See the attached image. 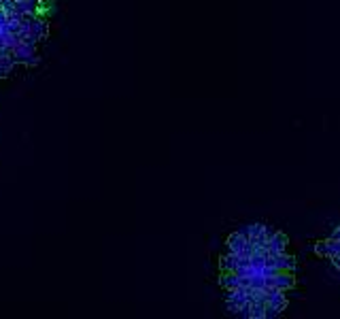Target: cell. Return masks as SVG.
Listing matches in <instances>:
<instances>
[{
  "label": "cell",
  "instance_id": "6da1fadb",
  "mask_svg": "<svg viewBox=\"0 0 340 319\" xmlns=\"http://www.w3.org/2000/svg\"><path fill=\"white\" fill-rule=\"evenodd\" d=\"M266 264H268V266H274L276 270H289V272H294L298 262H296L294 255H287V253L283 251V253L268 255V258H266Z\"/></svg>",
  "mask_w": 340,
  "mask_h": 319
},
{
  "label": "cell",
  "instance_id": "7a4b0ae2",
  "mask_svg": "<svg viewBox=\"0 0 340 319\" xmlns=\"http://www.w3.org/2000/svg\"><path fill=\"white\" fill-rule=\"evenodd\" d=\"M315 253L319 255V258H334V255L340 253V241L332 239V236H329L327 241H317L315 243Z\"/></svg>",
  "mask_w": 340,
  "mask_h": 319
},
{
  "label": "cell",
  "instance_id": "3957f363",
  "mask_svg": "<svg viewBox=\"0 0 340 319\" xmlns=\"http://www.w3.org/2000/svg\"><path fill=\"white\" fill-rule=\"evenodd\" d=\"M287 245H289V236L285 232H274L272 239L268 241L266 249H268V255H274V253H283L287 249Z\"/></svg>",
  "mask_w": 340,
  "mask_h": 319
},
{
  "label": "cell",
  "instance_id": "277c9868",
  "mask_svg": "<svg viewBox=\"0 0 340 319\" xmlns=\"http://www.w3.org/2000/svg\"><path fill=\"white\" fill-rule=\"evenodd\" d=\"M272 285L279 287L281 292H289V290H294V287H296V277L289 270H279L272 277Z\"/></svg>",
  "mask_w": 340,
  "mask_h": 319
},
{
  "label": "cell",
  "instance_id": "5b68a950",
  "mask_svg": "<svg viewBox=\"0 0 340 319\" xmlns=\"http://www.w3.org/2000/svg\"><path fill=\"white\" fill-rule=\"evenodd\" d=\"M47 32H49V26H47V19H43V17H36L34 22H32V26L28 28V34L32 36L34 40L45 38V36H47Z\"/></svg>",
  "mask_w": 340,
  "mask_h": 319
},
{
  "label": "cell",
  "instance_id": "8992f818",
  "mask_svg": "<svg viewBox=\"0 0 340 319\" xmlns=\"http://www.w3.org/2000/svg\"><path fill=\"white\" fill-rule=\"evenodd\" d=\"M249 243L247 241V236L242 234V232H234V234H230L228 236V241H225V245H228V251L230 253H240L242 249H245V245Z\"/></svg>",
  "mask_w": 340,
  "mask_h": 319
},
{
  "label": "cell",
  "instance_id": "52a82bcc",
  "mask_svg": "<svg viewBox=\"0 0 340 319\" xmlns=\"http://www.w3.org/2000/svg\"><path fill=\"white\" fill-rule=\"evenodd\" d=\"M219 285L223 290H234V287L242 285V277H238L232 270H221V277H219Z\"/></svg>",
  "mask_w": 340,
  "mask_h": 319
},
{
  "label": "cell",
  "instance_id": "ba28073f",
  "mask_svg": "<svg viewBox=\"0 0 340 319\" xmlns=\"http://www.w3.org/2000/svg\"><path fill=\"white\" fill-rule=\"evenodd\" d=\"M264 308H266V300H262V298H253L249 319H264Z\"/></svg>",
  "mask_w": 340,
  "mask_h": 319
},
{
  "label": "cell",
  "instance_id": "9c48e42d",
  "mask_svg": "<svg viewBox=\"0 0 340 319\" xmlns=\"http://www.w3.org/2000/svg\"><path fill=\"white\" fill-rule=\"evenodd\" d=\"M262 230H264V223H251L247 230H242V234L247 236V241H253L255 236H260Z\"/></svg>",
  "mask_w": 340,
  "mask_h": 319
},
{
  "label": "cell",
  "instance_id": "30bf717a",
  "mask_svg": "<svg viewBox=\"0 0 340 319\" xmlns=\"http://www.w3.org/2000/svg\"><path fill=\"white\" fill-rule=\"evenodd\" d=\"M40 64V56L38 54H32V56H28L26 60H24V66H28V68H34V66H38Z\"/></svg>",
  "mask_w": 340,
  "mask_h": 319
},
{
  "label": "cell",
  "instance_id": "8fae6325",
  "mask_svg": "<svg viewBox=\"0 0 340 319\" xmlns=\"http://www.w3.org/2000/svg\"><path fill=\"white\" fill-rule=\"evenodd\" d=\"M9 75H11V68H7V66H0V79H7Z\"/></svg>",
  "mask_w": 340,
  "mask_h": 319
}]
</instances>
